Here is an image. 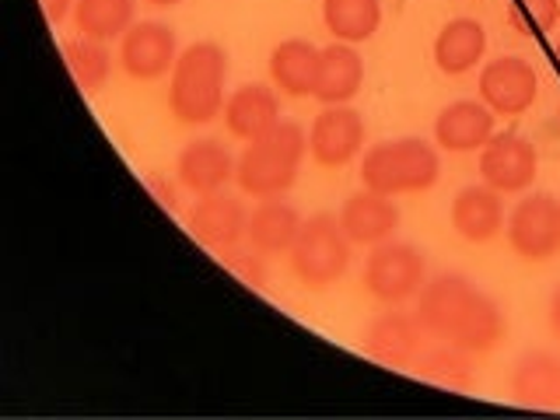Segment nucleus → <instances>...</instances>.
<instances>
[{
    "mask_svg": "<svg viewBox=\"0 0 560 420\" xmlns=\"http://www.w3.org/2000/svg\"><path fill=\"white\" fill-rule=\"evenodd\" d=\"M515 11L529 18L536 32H550L560 22V0H518Z\"/></svg>",
    "mask_w": 560,
    "mask_h": 420,
    "instance_id": "nucleus-29",
    "label": "nucleus"
},
{
    "mask_svg": "<svg viewBox=\"0 0 560 420\" xmlns=\"http://www.w3.org/2000/svg\"><path fill=\"white\" fill-rule=\"evenodd\" d=\"M224 262H228V270H232L238 280H245L249 288H262L267 284V270H262V259H259V249H228L224 253Z\"/></svg>",
    "mask_w": 560,
    "mask_h": 420,
    "instance_id": "nucleus-28",
    "label": "nucleus"
},
{
    "mask_svg": "<svg viewBox=\"0 0 560 420\" xmlns=\"http://www.w3.org/2000/svg\"><path fill=\"white\" fill-rule=\"evenodd\" d=\"M298 232H302V218L280 197L259 200V207L249 214V245L267 256L291 253Z\"/></svg>",
    "mask_w": 560,
    "mask_h": 420,
    "instance_id": "nucleus-22",
    "label": "nucleus"
},
{
    "mask_svg": "<svg viewBox=\"0 0 560 420\" xmlns=\"http://www.w3.org/2000/svg\"><path fill=\"white\" fill-rule=\"evenodd\" d=\"M175 172H179V183L189 192L207 197V192H221V186L238 172V165H235L232 151H228L221 140L197 137V140H189V144L183 148Z\"/></svg>",
    "mask_w": 560,
    "mask_h": 420,
    "instance_id": "nucleus-15",
    "label": "nucleus"
},
{
    "mask_svg": "<svg viewBox=\"0 0 560 420\" xmlns=\"http://www.w3.org/2000/svg\"><path fill=\"white\" fill-rule=\"evenodd\" d=\"M428 284V256L410 242H378L364 262V288L378 302L399 305Z\"/></svg>",
    "mask_w": 560,
    "mask_h": 420,
    "instance_id": "nucleus-6",
    "label": "nucleus"
},
{
    "mask_svg": "<svg viewBox=\"0 0 560 420\" xmlns=\"http://www.w3.org/2000/svg\"><path fill=\"white\" fill-rule=\"evenodd\" d=\"M536 148L518 133H494L480 151V175L498 192H522L536 179Z\"/></svg>",
    "mask_w": 560,
    "mask_h": 420,
    "instance_id": "nucleus-9",
    "label": "nucleus"
},
{
    "mask_svg": "<svg viewBox=\"0 0 560 420\" xmlns=\"http://www.w3.org/2000/svg\"><path fill=\"white\" fill-rule=\"evenodd\" d=\"M364 116L350 105H326L308 130V151L323 168H343L364 144Z\"/></svg>",
    "mask_w": 560,
    "mask_h": 420,
    "instance_id": "nucleus-8",
    "label": "nucleus"
},
{
    "mask_svg": "<svg viewBox=\"0 0 560 420\" xmlns=\"http://www.w3.org/2000/svg\"><path fill=\"white\" fill-rule=\"evenodd\" d=\"M63 60L70 67V74H74L81 92H98V88L109 81V70H113V60L105 46L92 35H78V39H67L63 43Z\"/></svg>",
    "mask_w": 560,
    "mask_h": 420,
    "instance_id": "nucleus-27",
    "label": "nucleus"
},
{
    "mask_svg": "<svg viewBox=\"0 0 560 420\" xmlns=\"http://www.w3.org/2000/svg\"><path fill=\"white\" fill-rule=\"evenodd\" d=\"M438 175H442V162L438 151L420 137H396L382 140L361 162V183L364 189L385 192V197H399V192H428Z\"/></svg>",
    "mask_w": 560,
    "mask_h": 420,
    "instance_id": "nucleus-4",
    "label": "nucleus"
},
{
    "mask_svg": "<svg viewBox=\"0 0 560 420\" xmlns=\"http://www.w3.org/2000/svg\"><path fill=\"white\" fill-rule=\"evenodd\" d=\"M305 158V130L291 119H280L273 130L249 140L238 158V186L256 200H270L288 192L298 179Z\"/></svg>",
    "mask_w": 560,
    "mask_h": 420,
    "instance_id": "nucleus-3",
    "label": "nucleus"
},
{
    "mask_svg": "<svg viewBox=\"0 0 560 420\" xmlns=\"http://www.w3.org/2000/svg\"><path fill=\"white\" fill-rule=\"evenodd\" d=\"M43 8H46V18L52 25L63 22V14L70 11V0H43Z\"/></svg>",
    "mask_w": 560,
    "mask_h": 420,
    "instance_id": "nucleus-31",
    "label": "nucleus"
},
{
    "mask_svg": "<svg viewBox=\"0 0 560 420\" xmlns=\"http://www.w3.org/2000/svg\"><path fill=\"white\" fill-rule=\"evenodd\" d=\"M347 262H350V235L343 232L340 218L332 214L305 218L291 249V267L298 280L308 288H329L347 273Z\"/></svg>",
    "mask_w": 560,
    "mask_h": 420,
    "instance_id": "nucleus-5",
    "label": "nucleus"
},
{
    "mask_svg": "<svg viewBox=\"0 0 560 420\" xmlns=\"http://www.w3.org/2000/svg\"><path fill=\"white\" fill-rule=\"evenodd\" d=\"M417 372L438 382V385H452V389H466L472 382V354L455 343H445V340H431L424 347V354L417 361Z\"/></svg>",
    "mask_w": 560,
    "mask_h": 420,
    "instance_id": "nucleus-26",
    "label": "nucleus"
},
{
    "mask_svg": "<svg viewBox=\"0 0 560 420\" xmlns=\"http://www.w3.org/2000/svg\"><path fill=\"white\" fill-rule=\"evenodd\" d=\"M536 92L539 78L533 63L522 57H498L480 74V98L498 116H522L536 102Z\"/></svg>",
    "mask_w": 560,
    "mask_h": 420,
    "instance_id": "nucleus-10",
    "label": "nucleus"
},
{
    "mask_svg": "<svg viewBox=\"0 0 560 420\" xmlns=\"http://www.w3.org/2000/svg\"><path fill=\"white\" fill-rule=\"evenodd\" d=\"M508 242L522 259H550L560 253V203L550 192H529L512 210Z\"/></svg>",
    "mask_w": 560,
    "mask_h": 420,
    "instance_id": "nucleus-7",
    "label": "nucleus"
},
{
    "mask_svg": "<svg viewBox=\"0 0 560 420\" xmlns=\"http://www.w3.org/2000/svg\"><path fill=\"white\" fill-rule=\"evenodd\" d=\"M323 22L337 43H364L382 25L378 0H323Z\"/></svg>",
    "mask_w": 560,
    "mask_h": 420,
    "instance_id": "nucleus-24",
    "label": "nucleus"
},
{
    "mask_svg": "<svg viewBox=\"0 0 560 420\" xmlns=\"http://www.w3.org/2000/svg\"><path fill=\"white\" fill-rule=\"evenodd\" d=\"M487 49V32L480 22H472V18H452V22L438 32L434 39V63L442 74H452L459 78L466 70H472L480 63Z\"/></svg>",
    "mask_w": 560,
    "mask_h": 420,
    "instance_id": "nucleus-21",
    "label": "nucleus"
},
{
    "mask_svg": "<svg viewBox=\"0 0 560 420\" xmlns=\"http://www.w3.org/2000/svg\"><path fill=\"white\" fill-rule=\"evenodd\" d=\"M148 4H158V8H172V4H179V0H148Z\"/></svg>",
    "mask_w": 560,
    "mask_h": 420,
    "instance_id": "nucleus-33",
    "label": "nucleus"
},
{
    "mask_svg": "<svg viewBox=\"0 0 560 420\" xmlns=\"http://www.w3.org/2000/svg\"><path fill=\"white\" fill-rule=\"evenodd\" d=\"M494 109L480 98H459L445 105L434 119V140L452 154H466V151H483L487 140L494 137Z\"/></svg>",
    "mask_w": 560,
    "mask_h": 420,
    "instance_id": "nucleus-14",
    "label": "nucleus"
},
{
    "mask_svg": "<svg viewBox=\"0 0 560 420\" xmlns=\"http://www.w3.org/2000/svg\"><path fill=\"white\" fill-rule=\"evenodd\" d=\"M340 224L350 235V242L378 245L385 238H393V232L399 228V210H396L393 197H385V192H375V189H364V192H354V197L343 203Z\"/></svg>",
    "mask_w": 560,
    "mask_h": 420,
    "instance_id": "nucleus-16",
    "label": "nucleus"
},
{
    "mask_svg": "<svg viewBox=\"0 0 560 420\" xmlns=\"http://www.w3.org/2000/svg\"><path fill=\"white\" fill-rule=\"evenodd\" d=\"M550 326H553V332L560 337V288H557L553 298H550Z\"/></svg>",
    "mask_w": 560,
    "mask_h": 420,
    "instance_id": "nucleus-32",
    "label": "nucleus"
},
{
    "mask_svg": "<svg viewBox=\"0 0 560 420\" xmlns=\"http://www.w3.org/2000/svg\"><path fill=\"white\" fill-rule=\"evenodd\" d=\"M133 0H78L74 25L81 35H92L98 43H109L116 35L133 28Z\"/></svg>",
    "mask_w": 560,
    "mask_h": 420,
    "instance_id": "nucleus-25",
    "label": "nucleus"
},
{
    "mask_svg": "<svg viewBox=\"0 0 560 420\" xmlns=\"http://www.w3.org/2000/svg\"><path fill=\"white\" fill-rule=\"evenodd\" d=\"M428 329L420 326L417 315L407 312H385L368 326L364 332V350L375 361L389 368H417L420 354L428 347Z\"/></svg>",
    "mask_w": 560,
    "mask_h": 420,
    "instance_id": "nucleus-11",
    "label": "nucleus"
},
{
    "mask_svg": "<svg viewBox=\"0 0 560 420\" xmlns=\"http://www.w3.org/2000/svg\"><path fill=\"white\" fill-rule=\"evenodd\" d=\"M553 57H557V63H560V43H557V49H553Z\"/></svg>",
    "mask_w": 560,
    "mask_h": 420,
    "instance_id": "nucleus-34",
    "label": "nucleus"
},
{
    "mask_svg": "<svg viewBox=\"0 0 560 420\" xmlns=\"http://www.w3.org/2000/svg\"><path fill=\"white\" fill-rule=\"evenodd\" d=\"M189 232L197 235L207 249L228 253L249 235V210L242 207L238 197L207 192V197H200V203L189 210Z\"/></svg>",
    "mask_w": 560,
    "mask_h": 420,
    "instance_id": "nucleus-13",
    "label": "nucleus"
},
{
    "mask_svg": "<svg viewBox=\"0 0 560 420\" xmlns=\"http://www.w3.org/2000/svg\"><path fill=\"white\" fill-rule=\"evenodd\" d=\"M224 78H228V57L218 43H192L172 67L168 81V109L175 119L189 122V127H203L210 122L224 98Z\"/></svg>",
    "mask_w": 560,
    "mask_h": 420,
    "instance_id": "nucleus-2",
    "label": "nucleus"
},
{
    "mask_svg": "<svg viewBox=\"0 0 560 420\" xmlns=\"http://www.w3.org/2000/svg\"><path fill=\"white\" fill-rule=\"evenodd\" d=\"M364 84V60L350 43L326 46L319 52V74H315L312 95L323 105H347Z\"/></svg>",
    "mask_w": 560,
    "mask_h": 420,
    "instance_id": "nucleus-17",
    "label": "nucleus"
},
{
    "mask_svg": "<svg viewBox=\"0 0 560 420\" xmlns=\"http://www.w3.org/2000/svg\"><path fill=\"white\" fill-rule=\"evenodd\" d=\"M122 70L133 81H154L168 74L179 60V46H175V32L165 22H137L119 46Z\"/></svg>",
    "mask_w": 560,
    "mask_h": 420,
    "instance_id": "nucleus-12",
    "label": "nucleus"
},
{
    "mask_svg": "<svg viewBox=\"0 0 560 420\" xmlns=\"http://www.w3.org/2000/svg\"><path fill=\"white\" fill-rule=\"evenodd\" d=\"M148 186H151V192H154V197L162 200L165 207H175V189H172L168 179H162V175H148Z\"/></svg>",
    "mask_w": 560,
    "mask_h": 420,
    "instance_id": "nucleus-30",
    "label": "nucleus"
},
{
    "mask_svg": "<svg viewBox=\"0 0 560 420\" xmlns=\"http://www.w3.org/2000/svg\"><path fill=\"white\" fill-rule=\"evenodd\" d=\"M319 46L308 39H284L270 52V78L288 95H312L315 74H319Z\"/></svg>",
    "mask_w": 560,
    "mask_h": 420,
    "instance_id": "nucleus-23",
    "label": "nucleus"
},
{
    "mask_svg": "<svg viewBox=\"0 0 560 420\" xmlns=\"http://www.w3.org/2000/svg\"><path fill=\"white\" fill-rule=\"evenodd\" d=\"M224 122L238 140H256L280 122V102L270 84H242L224 105Z\"/></svg>",
    "mask_w": 560,
    "mask_h": 420,
    "instance_id": "nucleus-19",
    "label": "nucleus"
},
{
    "mask_svg": "<svg viewBox=\"0 0 560 420\" xmlns=\"http://www.w3.org/2000/svg\"><path fill=\"white\" fill-rule=\"evenodd\" d=\"M417 319L431 340H445L483 354L504 337V312L483 288L463 273H442L417 294Z\"/></svg>",
    "mask_w": 560,
    "mask_h": 420,
    "instance_id": "nucleus-1",
    "label": "nucleus"
},
{
    "mask_svg": "<svg viewBox=\"0 0 560 420\" xmlns=\"http://www.w3.org/2000/svg\"><path fill=\"white\" fill-rule=\"evenodd\" d=\"M512 396L522 407L560 410V361L547 350L522 354L512 372Z\"/></svg>",
    "mask_w": 560,
    "mask_h": 420,
    "instance_id": "nucleus-20",
    "label": "nucleus"
},
{
    "mask_svg": "<svg viewBox=\"0 0 560 420\" xmlns=\"http://www.w3.org/2000/svg\"><path fill=\"white\" fill-rule=\"evenodd\" d=\"M504 224V203L494 186H466L452 200V228L466 242H490Z\"/></svg>",
    "mask_w": 560,
    "mask_h": 420,
    "instance_id": "nucleus-18",
    "label": "nucleus"
},
{
    "mask_svg": "<svg viewBox=\"0 0 560 420\" xmlns=\"http://www.w3.org/2000/svg\"><path fill=\"white\" fill-rule=\"evenodd\" d=\"M557 122H560V109H557Z\"/></svg>",
    "mask_w": 560,
    "mask_h": 420,
    "instance_id": "nucleus-35",
    "label": "nucleus"
}]
</instances>
